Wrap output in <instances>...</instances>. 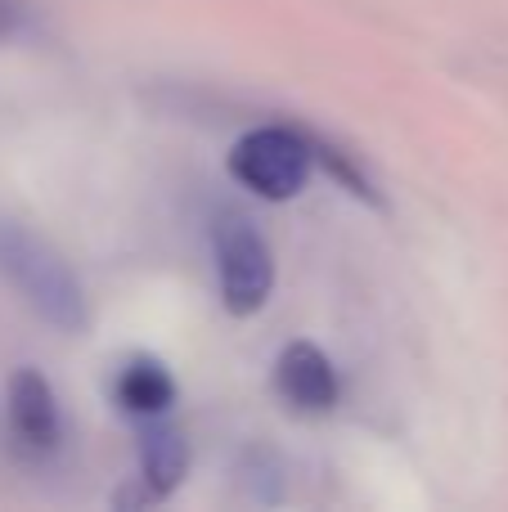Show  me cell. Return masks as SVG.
I'll list each match as a JSON object with an SVG mask.
<instances>
[{
	"label": "cell",
	"mask_w": 508,
	"mask_h": 512,
	"mask_svg": "<svg viewBox=\"0 0 508 512\" xmlns=\"http://www.w3.org/2000/svg\"><path fill=\"white\" fill-rule=\"evenodd\" d=\"M0 279L59 333H81L90 324L86 288L59 248L32 234L23 221L0 212Z\"/></svg>",
	"instance_id": "obj_1"
},
{
	"label": "cell",
	"mask_w": 508,
	"mask_h": 512,
	"mask_svg": "<svg viewBox=\"0 0 508 512\" xmlns=\"http://www.w3.org/2000/svg\"><path fill=\"white\" fill-rule=\"evenodd\" d=\"M225 171L248 194L266 198V203H288V198L302 194L315 171V135L288 122L252 126L230 144Z\"/></svg>",
	"instance_id": "obj_2"
},
{
	"label": "cell",
	"mask_w": 508,
	"mask_h": 512,
	"mask_svg": "<svg viewBox=\"0 0 508 512\" xmlns=\"http://www.w3.org/2000/svg\"><path fill=\"white\" fill-rule=\"evenodd\" d=\"M212 265H216L221 306L230 310L234 319H248V315H257V310H266L270 292H275V252H270L266 234L243 212L216 216Z\"/></svg>",
	"instance_id": "obj_3"
},
{
	"label": "cell",
	"mask_w": 508,
	"mask_h": 512,
	"mask_svg": "<svg viewBox=\"0 0 508 512\" xmlns=\"http://www.w3.org/2000/svg\"><path fill=\"white\" fill-rule=\"evenodd\" d=\"M5 418H9V436L23 454H45L59 450L63 441V414H59V396H54L50 378L41 369H18L9 378L5 391Z\"/></svg>",
	"instance_id": "obj_4"
},
{
	"label": "cell",
	"mask_w": 508,
	"mask_h": 512,
	"mask_svg": "<svg viewBox=\"0 0 508 512\" xmlns=\"http://www.w3.org/2000/svg\"><path fill=\"white\" fill-rule=\"evenodd\" d=\"M189 436L171 423L167 414L162 418H144L140 427V468H135V495L126 504H162L171 499L189 477Z\"/></svg>",
	"instance_id": "obj_5"
},
{
	"label": "cell",
	"mask_w": 508,
	"mask_h": 512,
	"mask_svg": "<svg viewBox=\"0 0 508 512\" xmlns=\"http://www.w3.org/2000/svg\"><path fill=\"white\" fill-rule=\"evenodd\" d=\"M275 391L297 414H329L342 400L338 364L315 342H288L275 360Z\"/></svg>",
	"instance_id": "obj_6"
},
{
	"label": "cell",
	"mask_w": 508,
	"mask_h": 512,
	"mask_svg": "<svg viewBox=\"0 0 508 512\" xmlns=\"http://www.w3.org/2000/svg\"><path fill=\"white\" fill-rule=\"evenodd\" d=\"M113 396L122 405V414L131 418H162L176 405V378L158 355H131L113 378Z\"/></svg>",
	"instance_id": "obj_7"
},
{
	"label": "cell",
	"mask_w": 508,
	"mask_h": 512,
	"mask_svg": "<svg viewBox=\"0 0 508 512\" xmlns=\"http://www.w3.org/2000/svg\"><path fill=\"white\" fill-rule=\"evenodd\" d=\"M315 162H320L324 171H329L333 180H338L342 189H347L351 198H360V203H383V194H378V185L369 180V171L360 167L356 158H351L347 149H338V144H324V140H315Z\"/></svg>",
	"instance_id": "obj_8"
},
{
	"label": "cell",
	"mask_w": 508,
	"mask_h": 512,
	"mask_svg": "<svg viewBox=\"0 0 508 512\" xmlns=\"http://www.w3.org/2000/svg\"><path fill=\"white\" fill-rule=\"evenodd\" d=\"M23 23V5L18 0H0V36H14Z\"/></svg>",
	"instance_id": "obj_9"
}]
</instances>
